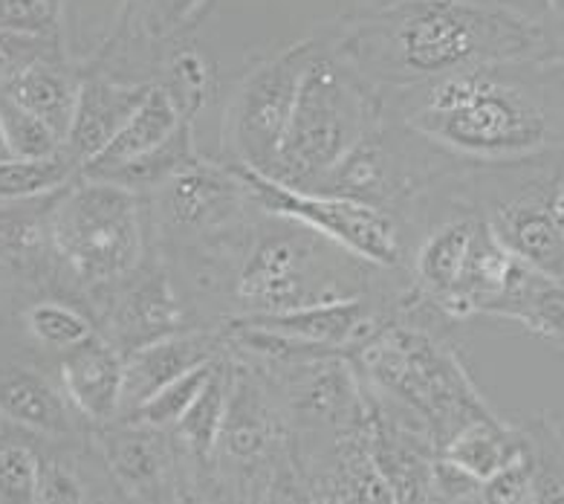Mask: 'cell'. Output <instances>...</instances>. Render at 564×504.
<instances>
[{
  "label": "cell",
  "mask_w": 564,
  "mask_h": 504,
  "mask_svg": "<svg viewBox=\"0 0 564 504\" xmlns=\"http://www.w3.org/2000/svg\"><path fill=\"white\" fill-rule=\"evenodd\" d=\"M50 7H53L55 12H58V15H62V9H64V0H50Z\"/></svg>",
  "instance_id": "37"
},
{
  "label": "cell",
  "mask_w": 564,
  "mask_h": 504,
  "mask_svg": "<svg viewBox=\"0 0 564 504\" xmlns=\"http://www.w3.org/2000/svg\"><path fill=\"white\" fill-rule=\"evenodd\" d=\"M180 125H186V119L180 117L177 105L171 101L163 87L151 82L145 99L133 108L131 117L124 119L122 128L113 133V140L78 171V178H110L113 171L124 169L128 163L151 154L154 148L171 140Z\"/></svg>",
  "instance_id": "20"
},
{
  "label": "cell",
  "mask_w": 564,
  "mask_h": 504,
  "mask_svg": "<svg viewBox=\"0 0 564 504\" xmlns=\"http://www.w3.org/2000/svg\"><path fill=\"white\" fill-rule=\"evenodd\" d=\"M487 317L564 348V276L535 270L521 261Z\"/></svg>",
  "instance_id": "18"
},
{
  "label": "cell",
  "mask_w": 564,
  "mask_h": 504,
  "mask_svg": "<svg viewBox=\"0 0 564 504\" xmlns=\"http://www.w3.org/2000/svg\"><path fill=\"white\" fill-rule=\"evenodd\" d=\"M322 30L249 67L226 101L220 146L226 163L272 174L304 71L322 47Z\"/></svg>",
  "instance_id": "10"
},
{
  "label": "cell",
  "mask_w": 564,
  "mask_h": 504,
  "mask_svg": "<svg viewBox=\"0 0 564 504\" xmlns=\"http://www.w3.org/2000/svg\"><path fill=\"white\" fill-rule=\"evenodd\" d=\"M235 165V163H232ZM247 183L252 201L267 212L293 217L299 224L310 226L313 233L325 235L327 240L339 244L356 258L382 270L405 272V233L400 221L386 210L368 206L354 197L327 192H304V189L284 186L279 180L258 174L252 169L235 165Z\"/></svg>",
  "instance_id": "11"
},
{
  "label": "cell",
  "mask_w": 564,
  "mask_h": 504,
  "mask_svg": "<svg viewBox=\"0 0 564 504\" xmlns=\"http://www.w3.org/2000/svg\"><path fill=\"white\" fill-rule=\"evenodd\" d=\"M96 325L128 357L148 342L197 325V319L160 253L151 249L145 265L101 299Z\"/></svg>",
  "instance_id": "14"
},
{
  "label": "cell",
  "mask_w": 564,
  "mask_h": 504,
  "mask_svg": "<svg viewBox=\"0 0 564 504\" xmlns=\"http://www.w3.org/2000/svg\"><path fill=\"white\" fill-rule=\"evenodd\" d=\"M117 498L124 502H197L194 470L171 429L117 418L87 429Z\"/></svg>",
  "instance_id": "12"
},
{
  "label": "cell",
  "mask_w": 564,
  "mask_h": 504,
  "mask_svg": "<svg viewBox=\"0 0 564 504\" xmlns=\"http://www.w3.org/2000/svg\"><path fill=\"white\" fill-rule=\"evenodd\" d=\"M154 82L177 105L180 117L192 125L206 110L212 90H215L209 58L197 47L186 44V41H180L177 47H171L163 55V62H160L154 73Z\"/></svg>",
  "instance_id": "24"
},
{
  "label": "cell",
  "mask_w": 564,
  "mask_h": 504,
  "mask_svg": "<svg viewBox=\"0 0 564 504\" xmlns=\"http://www.w3.org/2000/svg\"><path fill=\"white\" fill-rule=\"evenodd\" d=\"M0 30L62 35V15L50 0H0Z\"/></svg>",
  "instance_id": "33"
},
{
  "label": "cell",
  "mask_w": 564,
  "mask_h": 504,
  "mask_svg": "<svg viewBox=\"0 0 564 504\" xmlns=\"http://www.w3.org/2000/svg\"><path fill=\"white\" fill-rule=\"evenodd\" d=\"M78 87H82V67L70 62V55L62 53L32 62L3 87L0 96H7L18 108L30 110L32 117L50 125L64 142L76 114Z\"/></svg>",
  "instance_id": "21"
},
{
  "label": "cell",
  "mask_w": 564,
  "mask_h": 504,
  "mask_svg": "<svg viewBox=\"0 0 564 504\" xmlns=\"http://www.w3.org/2000/svg\"><path fill=\"white\" fill-rule=\"evenodd\" d=\"M212 0H122L99 53L85 64L122 82H154L163 55L186 41Z\"/></svg>",
  "instance_id": "13"
},
{
  "label": "cell",
  "mask_w": 564,
  "mask_h": 504,
  "mask_svg": "<svg viewBox=\"0 0 564 504\" xmlns=\"http://www.w3.org/2000/svg\"><path fill=\"white\" fill-rule=\"evenodd\" d=\"M194 154H197V148H194V125L186 122L180 125L174 137L165 140L160 148H154L151 154L140 157V160H133L124 169L113 171L110 178L99 180H113V183H122V186L133 189V192L148 194L151 189L160 186L163 180H169L180 165H186Z\"/></svg>",
  "instance_id": "27"
},
{
  "label": "cell",
  "mask_w": 564,
  "mask_h": 504,
  "mask_svg": "<svg viewBox=\"0 0 564 504\" xmlns=\"http://www.w3.org/2000/svg\"><path fill=\"white\" fill-rule=\"evenodd\" d=\"M327 39L379 99L484 64L550 55L541 24L487 0H373L327 26Z\"/></svg>",
  "instance_id": "2"
},
{
  "label": "cell",
  "mask_w": 564,
  "mask_h": 504,
  "mask_svg": "<svg viewBox=\"0 0 564 504\" xmlns=\"http://www.w3.org/2000/svg\"><path fill=\"white\" fill-rule=\"evenodd\" d=\"M0 415L44 438H76L82 420L62 386L32 368H0Z\"/></svg>",
  "instance_id": "19"
},
{
  "label": "cell",
  "mask_w": 564,
  "mask_h": 504,
  "mask_svg": "<svg viewBox=\"0 0 564 504\" xmlns=\"http://www.w3.org/2000/svg\"><path fill=\"white\" fill-rule=\"evenodd\" d=\"M521 452V429L518 423L489 415L478 418L457 429L446 443H443L437 455L446 464L457 467L460 473L475 479L478 484L498 475L507 464H512Z\"/></svg>",
  "instance_id": "22"
},
{
  "label": "cell",
  "mask_w": 564,
  "mask_h": 504,
  "mask_svg": "<svg viewBox=\"0 0 564 504\" xmlns=\"http://www.w3.org/2000/svg\"><path fill=\"white\" fill-rule=\"evenodd\" d=\"M457 192L512 256L564 276V151L516 163L464 165Z\"/></svg>",
  "instance_id": "8"
},
{
  "label": "cell",
  "mask_w": 564,
  "mask_h": 504,
  "mask_svg": "<svg viewBox=\"0 0 564 504\" xmlns=\"http://www.w3.org/2000/svg\"><path fill=\"white\" fill-rule=\"evenodd\" d=\"M50 244L90 313L151 256L145 194L99 178H76L50 203Z\"/></svg>",
  "instance_id": "6"
},
{
  "label": "cell",
  "mask_w": 564,
  "mask_h": 504,
  "mask_svg": "<svg viewBox=\"0 0 564 504\" xmlns=\"http://www.w3.org/2000/svg\"><path fill=\"white\" fill-rule=\"evenodd\" d=\"M151 244L165 265L217 247L258 210L240 171L226 160L197 154L145 194Z\"/></svg>",
  "instance_id": "9"
},
{
  "label": "cell",
  "mask_w": 564,
  "mask_h": 504,
  "mask_svg": "<svg viewBox=\"0 0 564 504\" xmlns=\"http://www.w3.org/2000/svg\"><path fill=\"white\" fill-rule=\"evenodd\" d=\"M487 3H498V7L512 9V12H521V15L533 18L535 24H541V18H544V0H487Z\"/></svg>",
  "instance_id": "35"
},
{
  "label": "cell",
  "mask_w": 564,
  "mask_h": 504,
  "mask_svg": "<svg viewBox=\"0 0 564 504\" xmlns=\"http://www.w3.org/2000/svg\"><path fill=\"white\" fill-rule=\"evenodd\" d=\"M122 380L124 354L101 334L62 354L58 363V386L87 427H101L119 418Z\"/></svg>",
  "instance_id": "17"
},
{
  "label": "cell",
  "mask_w": 564,
  "mask_h": 504,
  "mask_svg": "<svg viewBox=\"0 0 564 504\" xmlns=\"http://www.w3.org/2000/svg\"><path fill=\"white\" fill-rule=\"evenodd\" d=\"M0 119H3V133H7L12 157L44 160V157L62 151V137L39 117H32L30 110L18 108L15 101H9L7 96H0Z\"/></svg>",
  "instance_id": "29"
},
{
  "label": "cell",
  "mask_w": 564,
  "mask_h": 504,
  "mask_svg": "<svg viewBox=\"0 0 564 504\" xmlns=\"http://www.w3.org/2000/svg\"><path fill=\"white\" fill-rule=\"evenodd\" d=\"M165 267L197 325L209 328L409 285L405 272L368 265L310 226L261 206L217 247Z\"/></svg>",
  "instance_id": "1"
},
{
  "label": "cell",
  "mask_w": 564,
  "mask_h": 504,
  "mask_svg": "<svg viewBox=\"0 0 564 504\" xmlns=\"http://www.w3.org/2000/svg\"><path fill=\"white\" fill-rule=\"evenodd\" d=\"M322 35L325 41L307 64L295 94L279 163L267 174L304 192L316 189L318 180L382 117L377 90L333 53L327 30H322Z\"/></svg>",
  "instance_id": "7"
},
{
  "label": "cell",
  "mask_w": 564,
  "mask_h": 504,
  "mask_svg": "<svg viewBox=\"0 0 564 504\" xmlns=\"http://www.w3.org/2000/svg\"><path fill=\"white\" fill-rule=\"evenodd\" d=\"M148 87L151 82H122V78L82 64L76 114L62 142V154L78 171L85 169L101 148L113 140V133L131 117L133 108L145 99Z\"/></svg>",
  "instance_id": "16"
},
{
  "label": "cell",
  "mask_w": 564,
  "mask_h": 504,
  "mask_svg": "<svg viewBox=\"0 0 564 504\" xmlns=\"http://www.w3.org/2000/svg\"><path fill=\"white\" fill-rule=\"evenodd\" d=\"M541 30L547 39V53L564 62V0H544Z\"/></svg>",
  "instance_id": "34"
},
{
  "label": "cell",
  "mask_w": 564,
  "mask_h": 504,
  "mask_svg": "<svg viewBox=\"0 0 564 504\" xmlns=\"http://www.w3.org/2000/svg\"><path fill=\"white\" fill-rule=\"evenodd\" d=\"M62 53V35H30V32L0 30V94L32 62Z\"/></svg>",
  "instance_id": "31"
},
{
  "label": "cell",
  "mask_w": 564,
  "mask_h": 504,
  "mask_svg": "<svg viewBox=\"0 0 564 504\" xmlns=\"http://www.w3.org/2000/svg\"><path fill=\"white\" fill-rule=\"evenodd\" d=\"M448 325L455 322L409 288L400 313L350 357L373 388L423 420L437 450L460 427L495 415L471 380Z\"/></svg>",
  "instance_id": "4"
},
{
  "label": "cell",
  "mask_w": 564,
  "mask_h": 504,
  "mask_svg": "<svg viewBox=\"0 0 564 504\" xmlns=\"http://www.w3.org/2000/svg\"><path fill=\"white\" fill-rule=\"evenodd\" d=\"M521 429L518 464L530 484V504L564 502V427L550 411L516 420Z\"/></svg>",
  "instance_id": "23"
},
{
  "label": "cell",
  "mask_w": 564,
  "mask_h": 504,
  "mask_svg": "<svg viewBox=\"0 0 564 504\" xmlns=\"http://www.w3.org/2000/svg\"><path fill=\"white\" fill-rule=\"evenodd\" d=\"M90 493H96L94 484L87 481L85 470H78L73 461L62 458H41L39 473V498L44 504H76L90 502Z\"/></svg>",
  "instance_id": "32"
},
{
  "label": "cell",
  "mask_w": 564,
  "mask_h": 504,
  "mask_svg": "<svg viewBox=\"0 0 564 504\" xmlns=\"http://www.w3.org/2000/svg\"><path fill=\"white\" fill-rule=\"evenodd\" d=\"M224 351V331L209 325L183 328V331H174V334L160 336V340L148 342L142 348L131 351L124 357L119 418L133 415L142 404H148L151 397L160 395L177 377H183V374L197 368V365L220 357Z\"/></svg>",
  "instance_id": "15"
},
{
  "label": "cell",
  "mask_w": 564,
  "mask_h": 504,
  "mask_svg": "<svg viewBox=\"0 0 564 504\" xmlns=\"http://www.w3.org/2000/svg\"><path fill=\"white\" fill-rule=\"evenodd\" d=\"M24 322L32 340L55 354H67L99 334L90 308H78V304L62 302V299H44V302L30 304Z\"/></svg>",
  "instance_id": "25"
},
{
  "label": "cell",
  "mask_w": 564,
  "mask_h": 504,
  "mask_svg": "<svg viewBox=\"0 0 564 504\" xmlns=\"http://www.w3.org/2000/svg\"><path fill=\"white\" fill-rule=\"evenodd\" d=\"M78 178V169L58 151L44 160H21L9 157L0 160V201L3 203H26L41 201L47 194L62 192Z\"/></svg>",
  "instance_id": "26"
},
{
  "label": "cell",
  "mask_w": 564,
  "mask_h": 504,
  "mask_svg": "<svg viewBox=\"0 0 564 504\" xmlns=\"http://www.w3.org/2000/svg\"><path fill=\"white\" fill-rule=\"evenodd\" d=\"M217 357L209 360V363L197 365L192 372H186L183 377L165 386L160 395H154L148 404H142L140 409L128 415L131 420H142V423H151V427H163V429H174L177 427V420L183 418L188 411V406L194 404V397L200 395V388L206 386L209 380L212 368H215Z\"/></svg>",
  "instance_id": "28"
},
{
  "label": "cell",
  "mask_w": 564,
  "mask_h": 504,
  "mask_svg": "<svg viewBox=\"0 0 564 504\" xmlns=\"http://www.w3.org/2000/svg\"><path fill=\"white\" fill-rule=\"evenodd\" d=\"M226 351L232 386L212 452L215 502H304L284 392L261 360Z\"/></svg>",
  "instance_id": "5"
},
{
  "label": "cell",
  "mask_w": 564,
  "mask_h": 504,
  "mask_svg": "<svg viewBox=\"0 0 564 504\" xmlns=\"http://www.w3.org/2000/svg\"><path fill=\"white\" fill-rule=\"evenodd\" d=\"M41 455L32 447H0V504H35L39 498Z\"/></svg>",
  "instance_id": "30"
},
{
  "label": "cell",
  "mask_w": 564,
  "mask_h": 504,
  "mask_svg": "<svg viewBox=\"0 0 564 504\" xmlns=\"http://www.w3.org/2000/svg\"><path fill=\"white\" fill-rule=\"evenodd\" d=\"M382 114L466 165L564 151V62L530 55L382 99Z\"/></svg>",
  "instance_id": "3"
},
{
  "label": "cell",
  "mask_w": 564,
  "mask_h": 504,
  "mask_svg": "<svg viewBox=\"0 0 564 504\" xmlns=\"http://www.w3.org/2000/svg\"><path fill=\"white\" fill-rule=\"evenodd\" d=\"M12 151H9V142H7V133H3V119H0V160H9Z\"/></svg>",
  "instance_id": "36"
}]
</instances>
